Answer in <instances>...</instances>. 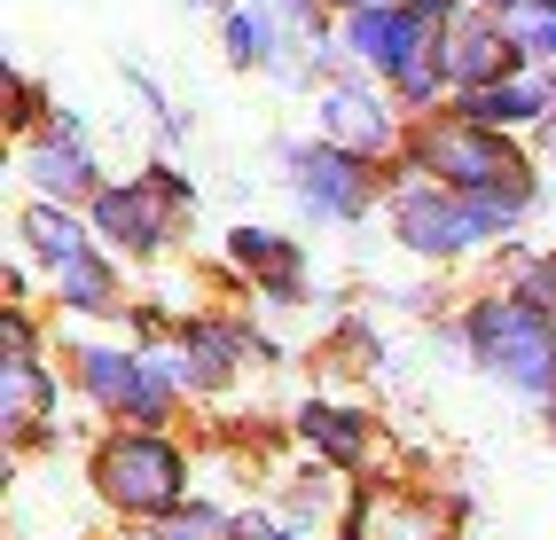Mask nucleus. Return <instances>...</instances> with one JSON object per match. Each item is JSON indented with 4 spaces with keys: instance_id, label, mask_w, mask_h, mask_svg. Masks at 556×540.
Masks as SVG:
<instances>
[{
    "instance_id": "423d86ee",
    "label": "nucleus",
    "mask_w": 556,
    "mask_h": 540,
    "mask_svg": "<svg viewBox=\"0 0 556 540\" xmlns=\"http://www.w3.org/2000/svg\"><path fill=\"white\" fill-rule=\"evenodd\" d=\"M439 31H447V24H431L424 9H407V0H384V9H345V55L392 87L416 55L439 48Z\"/></svg>"
},
{
    "instance_id": "aec40b11",
    "label": "nucleus",
    "mask_w": 556,
    "mask_h": 540,
    "mask_svg": "<svg viewBox=\"0 0 556 540\" xmlns=\"http://www.w3.org/2000/svg\"><path fill=\"white\" fill-rule=\"evenodd\" d=\"M502 31L517 40L526 63H548L556 55V0H509L502 9Z\"/></svg>"
},
{
    "instance_id": "bb28decb",
    "label": "nucleus",
    "mask_w": 556,
    "mask_h": 540,
    "mask_svg": "<svg viewBox=\"0 0 556 540\" xmlns=\"http://www.w3.org/2000/svg\"><path fill=\"white\" fill-rule=\"evenodd\" d=\"M407 9H424L431 24H455V16H463V0H407Z\"/></svg>"
},
{
    "instance_id": "c85d7f7f",
    "label": "nucleus",
    "mask_w": 556,
    "mask_h": 540,
    "mask_svg": "<svg viewBox=\"0 0 556 540\" xmlns=\"http://www.w3.org/2000/svg\"><path fill=\"white\" fill-rule=\"evenodd\" d=\"M189 9H219V0H189Z\"/></svg>"
},
{
    "instance_id": "f8f14e48",
    "label": "nucleus",
    "mask_w": 556,
    "mask_h": 540,
    "mask_svg": "<svg viewBox=\"0 0 556 540\" xmlns=\"http://www.w3.org/2000/svg\"><path fill=\"white\" fill-rule=\"evenodd\" d=\"M236 360H251L243 330H228V321H189V330H180V352H173V376L189 391H212V384L236 376Z\"/></svg>"
},
{
    "instance_id": "393cba45",
    "label": "nucleus",
    "mask_w": 556,
    "mask_h": 540,
    "mask_svg": "<svg viewBox=\"0 0 556 540\" xmlns=\"http://www.w3.org/2000/svg\"><path fill=\"white\" fill-rule=\"evenodd\" d=\"M236 540H299L282 517H267V510H251V517H236Z\"/></svg>"
},
{
    "instance_id": "f03ea898",
    "label": "nucleus",
    "mask_w": 556,
    "mask_h": 540,
    "mask_svg": "<svg viewBox=\"0 0 556 540\" xmlns=\"http://www.w3.org/2000/svg\"><path fill=\"white\" fill-rule=\"evenodd\" d=\"M463 337L470 352L486 360V369L509 384V391H526V400H556V313L526 306V298H478L470 321H463Z\"/></svg>"
},
{
    "instance_id": "f3484780",
    "label": "nucleus",
    "mask_w": 556,
    "mask_h": 540,
    "mask_svg": "<svg viewBox=\"0 0 556 540\" xmlns=\"http://www.w3.org/2000/svg\"><path fill=\"white\" fill-rule=\"evenodd\" d=\"M299 439H306L314 454H329L338 471L368 462V423H361L353 408H306V415H299Z\"/></svg>"
},
{
    "instance_id": "ddd939ff",
    "label": "nucleus",
    "mask_w": 556,
    "mask_h": 540,
    "mask_svg": "<svg viewBox=\"0 0 556 540\" xmlns=\"http://www.w3.org/2000/svg\"><path fill=\"white\" fill-rule=\"evenodd\" d=\"M463 501H431V493H368L361 540H447V517Z\"/></svg>"
},
{
    "instance_id": "7ed1b4c3",
    "label": "nucleus",
    "mask_w": 556,
    "mask_h": 540,
    "mask_svg": "<svg viewBox=\"0 0 556 540\" xmlns=\"http://www.w3.org/2000/svg\"><path fill=\"white\" fill-rule=\"evenodd\" d=\"M94 486L126 517H173L180 493H189V454L165 430H110L94 447Z\"/></svg>"
},
{
    "instance_id": "cd10ccee",
    "label": "nucleus",
    "mask_w": 556,
    "mask_h": 540,
    "mask_svg": "<svg viewBox=\"0 0 556 540\" xmlns=\"http://www.w3.org/2000/svg\"><path fill=\"white\" fill-rule=\"evenodd\" d=\"M478 9H509V0H478Z\"/></svg>"
},
{
    "instance_id": "4468645a",
    "label": "nucleus",
    "mask_w": 556,
    "mask_h": 540,
    "mask_svg": "<svg viewBox=\"0 0 556 540\" xmlns=\"http://www.w3.org/2000/svg\"><path fill=\"white\" fill-rule=\"evenodd\" d=\"M236 267L243 274H258V298L267 306H290L299 298V243H282L275 228H236Z\"/></svg>"
},
{
    "instance_id": "9d476101",
    "label": "nucleus",
    "mask_w": 556,
    "mask_h": 540,
    "mask_svg": "<svg viewBox=\"0 0 556 540\" xmlns=\"http://www.w3.org/2000/svg\"><path fill=\"white\" fill-rule=\"evenodd\" d=\"M455 118H470V126H494V133L541 126V118H556V79L509 70V79H494V87H470V94H455Z\"/></svg>"
},
{
    "instance_id": "6e6552de",
    "label": "nucleus",
    "mask_w": 556,
    "mask_h": 540,
    "mask_svg": "<svg viewBox=\"0 0 556 540\" xmlns=\"http://www.w3.org/2000/svg\"><path fill=\"white\" fill-rule=\"evenodd\" d=\"M314 126H321V141H338V150H353V157H368V165L400 141V111H392L377 87H361V79H338V87H329V94L314 102Z\"/></svg>"
},
{
    "instance_id": "7c9ffc66",
    "label": "nucleus",
    "mask_w": 556,
    "mask_h": 540,
    "mask_svg": "<svg viewBox=\"0 0 556 540\" xmlns=\"http://www.w3.org/2000/svg\"><path fill=\"white\" fill-rule=\"evenodd\" d=\"M548 415H556V408H548Z\"/></svg>"
},
{
    "instance_id": "6ab92c4d",
    "label": "nucleus",
    "mask_w": 556,
    "mask_h": 540,
    "mask_svg": "<svg viewBox=\"0 0 556 540\" xmlns=\"http://www.w3.org/2000/svg\"><path fill=\"white\" fill-rule=\"evenodd\" d=\"M228 63L275 70V63H282V24H275L267 9H228Z\"/></svg>"
},
{
    "instance_id": "dca6fc26",
    "label": "nucleus",
    "mask_w": 556,
    "mask_h": 540,
    "mask_svg": "<svg viewBox=\"0 0 556 540\" xmlns=\"http://www.w3.org/2000/svg\"><path fill=\"white\" fill-rule=\"evenodd\" d=\"M24 250L55 274V267H71V259H87L94 243H87L79 220H71V204H31V211H24Z\"/></svg>"
},
{
    "instance_id": "a878e982",
    "label": "nucleus",
    "mask_w": 556,
    "mask_h": 540,
    "mask_svg": "<svg viewBox=\"0 0 556 540\" xmlns=\"http://www.w3.org/2000/svg\"><path fill=\"white\" fill-rule=\"evenodd\" d=\"M40 111H48V102H40V87H31V79H16V111H9V126H40Z\"/></svg>"
},
{
    "instance_id": "a211bd4d",
    "label": "nucleus",
    "mask_w": 556,
    "mask_h": 540,
    "mask_svg": "<svg viewBox=\"0 0 556 540\" xmlns=\"http://www.w3.org/2000/svg\"><path fill=\"white\" fill-rule=\"evenodd\" d=\"M55 298H63L71 313H118V306H126V298H118V267H110L102 250H87V259L55 267Z\"/></svg>"
},
{
    "instance_id": "4be33fe9",
    "label": "nucleus",
    "mask_w": 556,
    "mask_h": 540,
    "mask_svg": "<svg viewBox=\"0 0 556 540\" xmlns=\"http://www.w3.org/2000/svg\"><path fill=\"white\" fill-rule=\"evenodd\" d=\"M439 87H455V79H447V55H439V48H431V55H416V63H407L400 79H392V94L407 102V111H431Z\"/></svg>"
},
{
    "instance_id": "1a4fd4ad",
    "label": "nucleus",
    "mask_w": 556,
    "mask_h": 540,
    "mask_svg": "<svg viewBox=\"0 0 556 540\" xmlns=\"http://www.w3.org/2000/svg\"><path fill=\"white\" fill-rule=\"evenodd\" d=\"M439 55H447V79H455V94H470V87H494V79H509L517 63V40L502 31V9H470V16H455L447 31H439Z\"/></svg>"
},
{
    "instance_id": "412c9836",
    "label": "nucleus",
    "mask_w": 556,
    "mask_h": 540,
    "mask_svg": "<svg viewBox=\"0 0 556 540\" xmlns=\"http://www.w3.org/2000/svg\"><path fill=\"white\" fill-rule=\"evenodd\" d=\"M329 517H338V486H329V478H299V493L282 501V525L306 540V532H321Z\"/></svg>"
},
{
    "instance_id": "5701e85b",
    "label": "nucleus",
    "mask_w": 556,
    "mask_h": 540,
    "mask_svg": "<svg viewBox=\"0 0 556 540\" xmlns=\"http://www.w3.org/2000/svg\"><path fill=\"white\" fill-rule=\"evenodd\" d=\"M157 540H236V517H219V510H173V517H157Z\"/></svg>"
},
{
    "instance_id": "c756f323",
    "label": "nucleus",
    "mask_w": 556,
    "mask_h": 540,
    "mask_svg": "<svg viewBox=\"0 0 556 540\" xmlns=\"http://www.w3.org/2000/svg\"><path fill=\"white\" fill-rule=\"evenodd\" d=\"M345 540H361V532H345Z\"/></svg>"
},
{
    "instance_id": "9b49d317",
    "label": "nucleus",
    "mask_w": 556,
    "mask_h": 540,
    "mask_svg": "<svg viewBox=\"0 0 556 540\" xmlns=\"http://www.w3.org/2000/svg\"><path fill=\"white\" fill-rule=\"evenodd\" d=\"M31 189H40V204H94L102 196V180H94V157H87V141H71L48 126V141H31Z\"/></svg>"
},
{
    "instance_id": "20e7f679",
    "label": "nucleus",
    "mask_w": 556,
    "mask_h": 540,
    "mask_svg": "<svg viewBox=\"0 0 556 540\" xmlns=\"http://www.w3.org/2000/svg\"><path fill=\"white\" fill-rule=\"evenodd\" d=\"M407 165L447 180V189L463 196H494V189H533V165L509 150V133L494 126H470V118H431L416 133V150H407Z\"/></svg>"
},
{
    "instance_id": "39448f33",
    "label": "nucleus",
    "mask_w": 556,
    "mask_h": 540,
    "mask_svg": "<svg viewBox=\"0 0 556 540\" xmlns=\"http://www.w3.org/2000/svg\"><path fill=\"white\" fill-rule=\"evenodd\" d=\"M189 204H197V189L173 165H157V172L126 180V189H102L94 196V235L126 243V250H165L180 235V220H189Z\"/></svg>"
},
{
    "instance_id": "2eb2a0df",
    "label": "nucleus",
    "mask_w": 556,
    "mask_h": 540,
    "mask_svg": "<svg viewBox=\"0 0 556 540\" xmlns=\"http://www.w3.org/2000/svg\"><path fill=\"white\" fill-rule=\"evenodd\" d=\"M48 408H55V376L31 352H9L0 360V423L31 430V423H48Z\"/></svg>"
},
{
    "instance_id": "0eeeda50",
    "label": "nucleus",
    "mask_w": 556,
    "mask_h": 540,
    "mask_svg": "<svg viewBox=\"0 0 556 540\" xmlns=\"http://www.w3.org/2000/svg\"><path fill=\"white\" fill-rule=\"evenodd\" d=\"M282 165H290V189H299V204L314 211V220H361V211L377 204V172H368V157L338 150V141L282 150Z\"/></svg>"
},
{
    "instance_id": "b1692460",
    "label": "nucleus",
    "mask_w": 556,
    "mask_h": 540,
    "mask_svg": "<svg viewBox=\"0 0 556 540\" xmlns=\"http://www.w3.org/2000/svg\"><path fill=\"white\" fill-rule=\"evenodd\" d=\"M526 306H541V313H556V259H526L517 267V282H509Z\"/></svg>"
},
{
    "instance_id": "f257e3e1",
    "label": "nucleus",
    "mask_w": 556,
    "mask_h": 540,
    "mask_svg": "<svg viewBox=\"0 0 556 540\" xmlns=\"http://www.w3.org/2000/svg\"><path fill=\"white\" fill-rule=\"evenodd\" d=\"M526 204H533V189L463 196V189H447V180H431L416 165H407V180H392V228H400V243L416 250V259H463V250L509 235L526 220Z\"/></svg>"
}]
</instances>
